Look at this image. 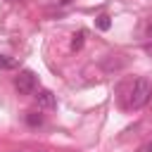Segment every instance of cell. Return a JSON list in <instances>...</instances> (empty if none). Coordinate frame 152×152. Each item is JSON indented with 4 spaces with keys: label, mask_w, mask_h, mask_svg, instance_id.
<instances>
[{
    "label": "cell",
    "mask_w": 152,
    "mask_h": 152,
    "mask_svg": "<svg viewBox=\"0 0 152 152\" xmlns=\"http://www.w3.org/2000/svg\"><path fill=\"white\" fill-rule=\"evenodd\" d=\"M150 97H152V83L147 81V78H135L133 81V86H131V95H128V104L133 107V109H140V107H145L147 102H150Z\"/></svg>",
    "instance_id": "1"
},
{
    "label": "cell",
    "mask_w": 152,
    "mask_h": 152,
    "mask_svg": "<svg viewBox=\"0 0 152 152\" xmlns=\"http://www.w3.org/2000/svg\"><path fill=\"white\" fill-rule=\"evenodd\" d=\"M14 88H17L21 95H33V93L38 90V78H36V74H33L31 69L19 71V74L14 76Z\"/></svg>",
    "instance_id": "2"
},
{
    "label": "cell",
    "mask_w": 152,
    "mask_h": 152,
    "mask_svg": "<svg viewBox=\"0 0 152 152\" xmlns=\"http://www.w3.org/2000/svg\"><path fill=\"white\" fill-rule=\"evenodd\" d=\"M36 102H38V107H40V109H52V107L57 104V102H55V95H52L50 90H38Z\"/></svg>",
    "instance_id": "3"
},
{
    "label": "cell",
    "mask_w": 152,
    "mask_h": 152,
    "mask_svg": "<svg viewBox=\"0 0 152 152\" xmlns=\"http://www.w3.org/2000/svg\"><path fill=\"white\" fill-rule=\"evenodd\" d=\"M26 124H28L31 128L43 126V114H38V112H28V114H26Z\"/></svg>",
    "instance_id": "4"
},
{
    "label": "cell",
    "mask_w": 152,
    "mask_h": 152,
    "mask_svg": "<svg viewBox=\"0 0 152 152\" xmlns=\"http://www.w3.org/2000/svg\"><path fill=\"white\" fill-rule=\"evenodd\" d=\"M83 38H86V33H83V31L74 33V38H71V50H81V48H83Z\"/></svg>",
    "instance_id": "5"
},
{
    "label": "cell",
    "mask_w": 152,
    "mask_h": 152,
    "mask_svg": "<svg viewBox=\"0 0 152 152\" xmlns=\"http://www.w3.org/2000/svg\"><path fill=\"white\" fill-rule=\"evenodd\" d=\"M95 24H97V28H100V31H107V28H109V24H112V21H109V17H107V14H100V17H97V21H95Z\"/></svg>",
    "instance_id": "6"
},
{
    "label": "cell",
    "mask_w": 152,
    "mask_h": 152,
    "mask_svg": "<svg viewBox=\"0 0 152 152\" xmlns=\"http://www.w3.org/2000/svg\"><path fill=\"white\" fill-rule=\"evenodd\" d=\"M0 66H2V69H12V66H14V62H12V59H5V57H0Z\"/></svg>",
    "instance_id": "7"
},
{
    "label": "cell",
    "mask_w": 152,
    "mask_h": 152,
    "mask_svg": "<svg viewBox=\"0 0 152 152\" xmlns=\"http://www.w3.org/2000/svg\"><path fill=\"white\" fill-rule=\"evenodd\" d=\"M145 152H152V142H150V145H147V150H145Z\"/></svg>",
    "instance_id": "8"
},
{
    "label": "cell",
    "mask_w": 152,
    "mask_h": 152,
    "mask_svg": "<svg viewBox=\"0 0 152 152\" xmlns=\"http://www.w3.org/2000/svg\"><path fill=\"white\" fill-rule=\"evenodd\" d=\"M19 152H21V150H19Z\"/></svg>",
    "instance_id": "9"
}]
</instances>
